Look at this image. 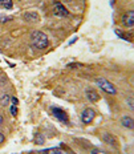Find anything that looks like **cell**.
<instances>
[{"label":"cell","instance_id":"obj_1","mask_svg":"<svg viewBox=\"0 0 134 154\" xmlns=\"http://www.w3.org/2000/svg\"><path fill=\"white\" fill-rule=\"evenodd\" d=\"M31 43H32V45H33L35 48H37V49H45V48L49 45L48 36L41 31H33L32 32Z\"/></svg>","mask_w":134,"mask_h":154},{"label":"cell","instance_id":"obj_2","mask_svg":"<svg viewBox=\"0 0 134 154\" xmlns=\"http://www.w3.org/2000/svg\"><path fill=\"white\" fill-rule=\"evenodd\" d=\"M96 84L100 86L105 93H108V94H116L117 93L116 86L111 84L110 81H108L106 79H104V77H97V79H96Z\"/></svg>","mask_w":134,"mask_h":154},{"label":"cell","instance_id":"obj_3","mask_svg":"<svg viewBox=\"0 0 134 154\" xmlns=\"http://www.w3.org/2000/svg\"><path fill=\"white\" fill-rule=\"evenodd\" d=\"M94 117H96V112L92 108H87V109H84V112L81 114V121L85 125H89L94 120Z\"/></svg>","mask_w":134,"mask_h":154},{"label":"cell","instance_id":"obj_4","mask_svg":"<svg viewBox=\"0 0 134 154\" xmlns=\"http://www.w3.org/2000/svg\"><path fill=\"white\" fill-rule=\"evenodd\" d=\"M52 113H53V116H55V117L57 118V120H60V121H61V122L68 124L69 117H68V114H66V112H64L62 109L53 106V108H52Z\"/></svg>","mask_w":134,"mask_h":154},{"label":"cell","instance_id":"obj_5","mask_svg":"<svg viewBox=\"0 0 134 154\" xmlns=\"http://www.w3.org/2000/svg\"><path fill=\"white\" fill-rule=\"evenodd\" d=\"M53 14H55L56 16H60V17H68L69 11L64 7L61 3H56L55 7H53Z\"/></svg>","mask_w":134,"mask_h":154},{"label":"cell","instance_id":"obj_6","mask_svg":"<svg viewBox=\"0 0 134 154\" xmlns=\"http://www.w3.org/2000/svg\"><path fill=\"white\" fill-rule=\"evenodd\" d=\"M122 23L127 28H132L133 27V25H134V11H127L126 14H123Z\"/></svg>","mask_w":134,"mask_h":154},{"label":"cell","instance_id":"obj_7","mask_svg":"<svg viewBox=\"0 0 134 154\" xmlns=\"http://www.w3.org/2000/svg\"><path fill=\"white\" fill-rule=\"evenodd\" d=\"M121 124L123 125L125 128H127V129H134V120L130 116H123L122 118H121Z\"/></svg>","mask_w":134,"mask_h":154},{"label":"cell","instance_id":"obj_8","mask_svg":"<svg viewBox=\"0 0 134 154\" xmlns=\"http://www.w3.org/2000/svg\"><path fill=\"white\" fill-rule=\"evenodd\" d=\"M85 94H87V98L89 101H92V102H96V101H98L100 100V94H98L96 91H90V89H88L87 92H85Z\"/></svg>","mask_w":134,"mask_h":154},{"label":"cell","instance_id":"obj_9","mask_svg":"<svg viewBox=\"0 0 134 154\" xmlns=\"http://www.w3.org/2000/svg\"><path fill=\"white\" fill-rule=\"evenodd\" d=\"M39 154H64L60 147H50V149H45L39 152Z\"/></svg>","mask_w":134,"mask_h":154},{"label":"cell","instance_id":"obj_10","mask_svg":"<svg viewBox=\"0 0 134 154\" xmlns=\"http://www.w3.org/2000/svg\"><path fill=\"white\" fill-rule=\"evenodd\" d=\"M24 19L28 21H39V15L36 12H27L24 14Z\"/></svg>","mask_w":134,"mask_h":154},{"label":"cell","instance_id":"obj_11","mask_svg":"<svg viewBox=\"0 0 134 154\" xmlns=\"http://www.w3.org/2000/svg\"><path fill=\"white\" fill-rule=\"evenodd\" d=\"M11 113L14 117L17 116V98L11 97Z\"/></svg>","mask_w":134,"mask_h":154},{"label":"cell","instance_id":"obj_12","mask_svg":"<svg viewBox=\"0 0 134 154\" xmlns=\"http://www.w3.org/2000/svg\"><path fill=\"white\" fill-rule=\"evenodd\" d=\"M102 138L105 140V142L106 143H109V145H116L117 143V141H116V137H113L111 134H104L102 136Z\"/></svg>","mask_w":134,"mask_h":154},{"label":"cell","instance_id":"obj_13","mask_svg":"<svg viewBox=\"0 0 134 154\" xmlns=\"http://www.w3.org/2000/svg\"><path fill=\"white\" fill-rule=\"evenodd\" d=\"M0 7L5 8V9H12L14 3H12V0H0Z\"/></svg>","mask_w":134,"mask_h":154},{"label":"cell","instance_id":"obj_14","mask_svg":"<svg viewBox=\"0 0 134 154\" xmlns=\"http://www.w3.org/2000/svg\"><path fill=\"white\" fill-rule=\"evenodd\" d=\"M116 33L118 35V37H121V38H125V40H127V41L132 40L130 37H127V36H126L127 33H123V32H122V31H120V29H116Z\"/></svg>","mask_w":134,"mask_h":154},{"label":"cell","instance_id":"obj_15","mask_svg":"<svg viewBox=\"0 0 134 154\" xmlns=\"http://www.w3.org/2000/svg\"><path fill=\"white\" fill-rule=\"evenodd\" d=\"M9 101H11V97H9V96H4V97H3L2 104H3V105H7Z\"/></svg>","mask_w":134,"mask_h":154},{"label":"cell","instance_id":"obj_16","mask_svg":"<svg viewBox=\"0 0 134 154\" xmlns=\"http://www.w3.org/2000/svg\"><path fill=\"white\" fill-rule=\"evenodd\" d=\"M127 104H129V108L132 109V110H134V105H133V98L132 97L127 98Z\"/></svg>","mask_w":134,"mask_h":154},{"label":"cell","instance_id":"obj_17","mask_svg":"<svg viewBox=\"0 0 134 154\" xmlns=\"http://www.w3.org/2000/svg\"><path fill=\"white\" fill-rule=\"evenodd\" d=\"M5 141V137H4V134L2 133V131H0V143H3Z\"/></svg>","mask_w":134,"mask_h":154},{"label":"cell","instance_id":"obj_18","mask_svg":"<svg viewBox=\"0 0 134 154\" xmlns=\"http://www.w3.org/2000/svg\"><path fill=\"white\" fill-rule=\"evenodd\" d=\"M92 154H108V153L101 152V150H93V152H92Z\"/></svg>","mask_w":134,"mask_h":154},{"label":"cell","instance_id":"obj_19","mask_svg":"<svg viewBox=\"0 0 134 154\" xmlns=\"http://www.w3.org/2000/svg\"><path fill=\"white\" fill-rule=\"evenodd\" d=\"M3 122H4V118H3V116H0V126L3 125Z\"/></svg>","mask_w":134,"mask_h":154}]
</instances>
